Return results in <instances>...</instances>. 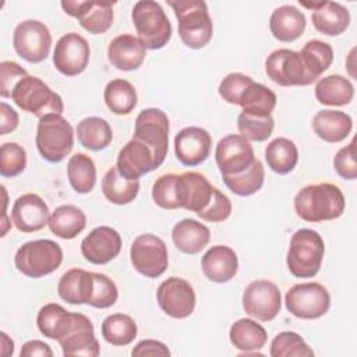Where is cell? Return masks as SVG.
<instances>
[{
    "label": "cell",
    "mask_w": 357,
    "mask_h": 357,
    "mask_svg": "<svg viewBox=\"0 0 357 357\" xmlns=\"http://www.w3.org/2000/svg\"><path fill=\"white\" fill-rule=\"evenodd\" d=\"M344 206L342 190L332 183L305 185L294 197L297 216L310 223L337 219L344 212Z\"/></svg>",
    "instance_id": "6da1fadb"
},
{
    "label": "cell",
    "mask_w": 357,
    "mask_h": 357,
    "mask_svg": "<svg viewBox=\"0 0 357 357\" xmlns=\"http://www.w3.org/2000/svg\"><path fill=\"white\" fill-rule=\"evenodd\" d=\"M268 78L280 86H307L322 73L303 52L276 49L265 60Z\"/></svg>",
    "instance_id": "7a4b0ae2"
},
{
    "label": "cell",
    "mask_w": 357,
    "mask_h": 357,
    "mask_svg": "<svg viewBox=\"0 0 357 357\" xmlns=\"http://www.w3.org/2000/svg\"><path fill=\"white\" fill-rule=\"evenodd\" d=\"M178 21V35L181 42L191 49H201L212 39L213 24L208 13V6L202 0H169Z\"/></svg>",
    "instance_id": "3957f363"
},
{
    "label": "cell",
    "mask_w": 357,
    "mask_h": 357,
    "mask_svg": "<svg viewBox=\"0 0 357 357\" xmlns=\"http://www.w3.org/2000/svg\"><path fill=\"white\" fill-rule=\"evenodd\" d=\"M324 254L325 244L321 234L311 229H298L290 238L287 269L296 278H314L322 265Z\"/></svg>",
    "instance_id": "277c9868"
},
{
    "label": "cell",
    "mask_w": 357,
    "mask_h": 357,
    "mask_svg": "<svg viewBox=\"0 0 357 357\" xmlns=\"http://www.w3.org/2000/svg\"><path fill=\"white\" fill-rule=\"evenodd\" d=\"M131 18L138 39L145 49L159 50L170 40L172 24L159 3L153 0L137 1L132 7Z\"/></svg>",
    "instance_id": "5b68a950"
},
{
    "label": "cell",
    "mask_w": 357,
    "mask_h": 357,
    "mask_svg": "<svg viewBox=\"0 0 357 357\" xmlns=\"http://www.w3.org/2000/svg\"><path fill=\"white\" fill-rule=\"evenodd\" d=\"M35 142L45 160L59 163L74 146V128L61 114H46L39 119Z\"/></svg>",
    "instance_id": "8992f818"
},
{
    "label": "cell",
    "mask_w": 357,
    "mask_h": 357,
    "mask_svg": "<svg viewBox=\"0 0 357 357\" xmlns=\"http://www.w3.org/2000/svg\"><path fill=\"white\" fill-rule=\"evenodd\" d=\"M11 99L21 110L39 119L46 114H61L64 110L61 96L52 91L40 78L29 74L15 84Z\"/></svg>",
    "instance_id": "52a82bcc"
},
{
    "label": "cell",
    "mask_w": 357,
    "mask_h": 357,
    "mask_svg": "<svg viewBox=\"0 0 357 357\" xmlns=\"http://www.w3.org/2000/svg\"><path fill=\"white\" fill-rule=\"evenodd\" d=\"M61 247L56 241L47 238L24 243L14 257V264L18 272L33 279L50 275L61 265Z\"/></svg>",
    "instance_id": "ba28073f"
},
{
    "label": "cell",
    "mask_w": 357,
    "mask_h": 357,
    "mask_svg": "<svg viewBox=\"0 0 357 357\" xmlns=\"http://www.w3.org/2000/svg\"><path fill=\"white\" fill-rule=\"evenodd\" d=\"M284 304L287 311L296 318L318 319L328 312L331 296L318 282L297 283L287 290Z\"/></svg>",
    "instance_id": "9c48e42d"
},
{
    "label": "cell",
    "mask_w": 357,
    "mask_h": 357,
    "mask_svg": "<svg viewBox=\"0 0 357 357\" xmlns=\"http://www.w3.org/2000/svg\"><path fill=\"white\" fill-rule=\"evenodd\" d=\"M130 259L137 272L145 278L156 279L167 269V247L165 241L155 234H139L131 244Z\"/></svg>",
    "instance_id": "30bf717a"
},
{
    "label": "cell",
    "mask_w": 357,
    "mask_h": 357,
    "mask_svg": "<svg viewBox=\"0 0 357 357\" xmlns=\"http://www.w3.org/2000/svg\"><path fill=\"white\" fill-rule=\"evenodd\" d=\"M13 46L21 59L28 63H40L49 56L52 33L43 22L25 20L14 29Z\"/></svg>",
    "instance_id": "8fae6325"
},
{
    "label": "cell",
    "mask_w": 357,
    "mask_h": 357,
    "mask_svg": "<svg viewBox=\"0 0 357 357\" xmlns=\"http://www.w3.org/2000/svg\"><path fill=\"white\" fill-rule=\"evenodd\" d=\"M145 142L162 165L169 146V119L166 113L156 107H148L139 112L135 119L134 135Z\"/></svg>",
    "instance_id": "7c38bea8"
},
{
    "label": "cell",
    "mask_w": 357,
    "mask_h": 357,
    "mask_svg": "<svg viewBox=\"0 0 357 357\" xmlns=\"http://www.w3.org/2000/svg\"><path fill=\"white\" fill-rule=\"evenodd\" d=\"M282 307L279 287L266 279L251 282L243 291V308L245 314L258 321L268 322L276 318Z\"/></svg>",
    "instance_id": "4fadbf2b"
},
{
    "label": "cell",
    "mask_w": 357,
    "mask_h": 357,
    "mask_svg": "<svg viewBox=\"0 0 357 357\" xmlns=\"http://www.w3.org/2000/svg\"><path fill=\"white\" fill-rule=\"evenodd\" d=\"M156 300L160 310L174 319L190 317L195 308V291L192 286L178 276H172L159 284Z\"/></svg>",
    "instance_id": "5bb4252c"
},
{
    "label": "cell",
    "mask_w": 357,
    "mask_h": 357,
    "mask_svg": "<svg viewBox=\"0 0 357 357\" xmlns=\"http://www.w3.org/2000/svg\"><path fill=\"white\" fill-rule=\"evenodd\" d=\"M254 148L240 134L223 137L215 149V160L222 176H234L245 172L255 160Z\"/></svg>",
    "instance_id": "9a60e30c"
},
{
    "label": "cell",
    "mask_w": 357,
    "mask_h": 357,
    "mask_svg": "<svg viewBox=\"0 0 357 357\" xmlns=\"http://www.w3.org/2000/svg\"><path fill=\"white\" fill-rule=\"evenodd\" d=\"M91 49L84 36L77 32L63 35L53 52V64L59 73L66 77H75L88 66Z\"/></svg>",
    "instance_id": "2e32d148"
},
{
    "label": "cell",
    "mask_w": 357,
    "mask_h": 357,
    "mask_svg": "<svg viewBox=\"0 0 357 357\" xmlns=\"http://www.w3.org/2000/svg\"><path fill=\"white\" fill-rule=\"evenodd\" d=\"M66 14L78 20L79 25L92 35L105 33L113 24V6L110 1H61Z\"/></svg>",
    "instance_id": "e0dca14e"
},
{
    "label": "cell",
    "mask_w": 357,
    "mask_h": 357,
    "mask_svg": "<svg viewBox=\"0 0 357 357\" xmlns=\"http://www.w3.org/2000/svg\"><path fill=\"white\" fill-rule=\"evenodd\" d=\"M213 185L198 172H184L176 178V199L178 208L199 213L204 211L213 194Z\"/></svg>",
    "instance_id": "ac0fdd59"
},
{
    "label": "cell",
    "mask_w": 357,
    "mask_h": 357,
    "mask_svg": "<svg viewBox=\"0 0 357 357\" xmlns=\"http://www.w3.org/2000/svg\"><path fill=\"white\" fill-rule=\"evenodd\" d=\"M160 166L153 151L141 139L132 137L119 152L116 167L128 180H138L141 176Z\"/></svg>",
    "instance_id": "d6986e66"
},
{
    "label": "cell",
    "mask_w": 357,
    "mask_h": 357,
    "mask_svg": "<svg viewBox=\"0 0 357 357\" xmlns=\"http://www.w3.org/2000/svg\"><path fill=\"white\" fill-rule=\"evenodd\" d=\"M121 251V237L109 226H98L81 241L82 257L95 265H105Z\"/></svg>",
    "instance_id": "ffe728a7"
},
{
    "label": "cell",
    "mask_w": 357,
    "mask_h": 357,
    "mask_svg": "<svg viewBox=\"0 0 357 357\" xmlns=\"http://www.w3.org/2000/svg\"><path fill=\"white\" fill-rule=\"evenodd\" d=\"M212 137L201 127H185L174 137V152L177 160L184 166H197L211 153Z\"/></svg>",
    "instance_id": "44dd1931"
},
{
    "label": "cell",
    "mask_w": 357,
    "mask_h": 357,
    "mask_svg": "<svg viewBox=\"0 0 357 357\" xmlns=\"http://www.w3.org/2000/svg\"><path fill=\"white\" fill-rule=\"evenodd\" d=\"M11 219L14 226L22 233L39 231L49 222V206L38 194L26 192L15 199Z\"/></svg>",
    "instance_id": "7402d4cb"
},
{
    "label": "cell",
    "mask_w": 357,
    "mask_h": 357,
    "mask_svg": "<svg viewBox=\"0 0 357 357\" xmlns=\"http://www.w3.org/2000/svg\"><path fill=\"white\" fill-rule=\"evenodd\" d=\"M300 4L312 10L311 20L315 29L328 36H337L343 33L350 25V13L340 3L335 1H312Z\"/></svg>",
    "instance_id": "603a6c76"
},
{
    "label": "cell",
    "mask_w": 357,
    "mask_h": 357,
    "mask_svg": "<svg viewBox=\"0 0 357 357\" xmlns=\"http://www.w3.org/2000/svg\"><path fill=\"white\" fill-rule=\"evenodd\" d=\"M59 343L66 357H98L100 353V346L98 339L95 337V331L91 319L79 312L73 331Z\"/></svg>",
    "instance_id": "cb8c5ba5"
},
{
    "label": "cell",
    "mask_w": 357,
    "mask_h": 357,
    "mask_svg": "<svg viewBox=\"0 0 357 357\" xmlns=\"http://www.w3.org/2000/svg\"><path fill=\"white\" fill-rule=\"evenodd\" d=\"M146 56V49L131 33H123L116 36L107 46L109 63L121 71H132L141 67Z\"/></svg>",
    "instance_id": "d4e9b609"
},
{
    "label": "cell",
    "mask_w": 357,
    "mask_h": 357,
    "mask_svg": "<svg viewBox=\"0 0 357 357\" xmlns=\"http://www.w3.org/2000/svg\"><path fill=\"white\" fill-rule=\"evenodd\" d=\"M201 268L211 282L225 283L236 276L238 271V258L230 247L213 245L204 254Z\"/></svg>",
    "instance_id": "484cf974"
},
{
    "label": "cell",
    "mask_w": 357,
    "mask_h": 357,
    "mask_svg": "<svg viewBox=\"0 0 357 357\" xmlns=\"http://www.w3.org/2000/svg\"><path fill=\"white\" fill-rule=\"evenodd\" d=\"M78 312H70L56 303L45 304L36 317V325L42 335L60 342L74 328Z\"/></svg>",
    "instance_id": "4316f807"
},
{
    "label": "cell",
    "mask_w": 357,
    "mask_h": 357,
    "mask_svg": "<svg viewBox=\"0 0 357 357\" xmlns=\"http://www.w3.org/2000/svg\"><path fill=\"white\" fill-rule=\"evenodd\" d=\"M93 272L73 268L57 283V293L68 304H89L93 294Z\"/></svg>",
    "instance_id": "83f0119b"
},
{
    "label": "cell",
    "mask_w": 357,
    "mask_h": 357,
    "mask_svg": "<svg viewBox=\"0 0 357 357\" xmlns=\"http://www.w3.org/2000/svg\"><path fill=\"white\" fill-rule=\"evenodd\" d=\"M353 128L351 117L340 110L325 109L315 113L312 130L325 142L336 144L349 137Z\"/></svg>",
    "instance_id": "f1b7e54d"
},
{
    "label": "cell",
    "mask_w": 357,
    "mask_h": 357,
    "mask_svg": "<svg viewBox=\"0 0 357 357\" xmlns=\"http://www.w3.org/2000/svg\"><path fill=\"white\" fill-rule=\"evenodd\" d=\"M305 25V15L289 4L275 8L269 18L271 33L280 42H294L303 35Z\"/></svg>",
    "instance_id": "f546056e"
},
{
    "label": "cell",
    "mask_w": 357,
    "mask_h": 357,
    "mask_svg": "<svg viewBox=\"0 0 357 357\" xmlns=\"http://www.w3.org/2000/svg\"><path fill=\"white\" fill-rule=\"evenodd\" d=\"M209 229L195 219H183L172 229V240L176 248L184 254L201 252L209 243Z\"/></svg>",
    "instance_id": "4dcf8cb0"
},
{
    "label": "cell",
    "mask_w": 357,
    "mask_h": 357,
    "mask_svg": "<svg viewBox=\"0 0 357 357\" xmlns=\"http://www.w3.org/2000/svg\"><path fill=\"white\" fill-rule=\"evenodd\" d=\"M354 86L351 81L340 74L319 78L315 85V98L321 105L344 106L353 100Z\"/></svg>",
    "instance_id": "1f68e13d"
},
{
    "label": "cell",
    "mask_w": 357,
    "mask_h": 357,
    "mask_svg": "<svg viewBox=\"0 0 357 357\" xmlns=\"http://www.w3.org/2000/svg\"><path fill=\"white\" fill-rule=\"evenodd\" d=\"M47 226L54 236L71 240L85 229L86 216L75 205H60L49 216Z\"/></svg>",
    "instance_id": "d6a6232c"
},
{
    "label": "cell",
    "mask_w": 357,
    "mask_h": 357,
    "mask_svg": "<svg viewBox=\"0 0 357 357\" xmlns=\"http://www.w3.org/2000/svg\"><path fill=\"white\" fill-rule=\"evenodd\" d=\"M229 339L236 349L241 350L243 353H251L265 346L268 335L262 325L250 318H240L231 324Z\"/></svg>",
    "instance_id": "836d02e7"
},
{
    "label": "cell",
    "mask_w": 357,
    "mask_h": 357,
    "mask_svg": "<svg viewBox=\"0 0 357 357\" xmlns=\"http://www.w3.org/2000/svg\"><path fill=\"white\" fill-rule=\"evenodd\" d=\"M77 138L85 149L98 152L110 145L113 139V131L105 119L91 116L78 123Z\"/></svg>",
    "instance_id": "e575fe53"
},
{
    "label": "cell",
    "mask_w": 357,
    "mask_h": 357,
    "mask_svg": "<svg viewBox=\"0 0 357 357\" xmlns=\"http://www.w3.org/2000/svg\"><path fill=\"white\" fill-rule=\"evenodd\" d=\"M139 191L138 180H128L121 176L117 167H110L102 178V192L105 198L114 205H127L132 202Z\"/></svg>",
    "instance_id": "d590c367"
},
{
    "label": "cell",
    "mask_w": 357,
    "mask_h": 357,
    "mask_svg": "<svg viewBox=\"0 0 357 357\" xmlns=\"http://www.w3.org/2000/svg\"><path fill=\"white\" fill-rule=\"evenodd\" d=\"M265 159L272 172L287 174L293 172L298 162V151L293 141L284 137H278L266 145Z\"/></svg>",
    "instance_id": "8d00e7d4"
},
{
    "label": "cell",
    "mask_w": 357,
    "mask_h": 357,
    "mask_svg": "<svg viewBox=\"0 0 357 357\" xmlns=\"http://www.w3.org/2000/svg\"><path fill=\"white\" fill-rule=\"evenodd\" d=\"M103 99L107 109L119 116L130 114L137 106V91L131 82L123 78H116L107 82Z\"/></svg>",
    "instance_id": "74e56055"
},
{
    "label": "cell",
    "mask_w": 357,
    "mask_h": 357,
    "mask_svg": "<svg viewBox=\"0 0 357 357\" xmlns=\"http://www.w3.org/2000/svg\"><path fill=\"white\" fill-rule=\"evenodd\" d=\"M67 176L75 192H91L96 184V166L93 159L81 152L73 155L67 163Z\"/></svg>",
    "instance_id": "f35d334b"
},
{
    "label": "cell",
    "mask_w": 357,
    "mask_h": 357,
    "mask_svg": "<svg viewBox=\"0 0 357 357\" xmlns=\"http://www.w3.org/2000/svg\"><path fill=\"white\" fill-rule=\"evenodd\" d=\"M276 95L264 84L252 81L241 93L238 106L241 112L258 116H271L276 106Z\"/></svg>",
    "instance_id": "ab89813d"
},
{
    "label": "cell",
    "mask_w": 357,
    "mask_h": 357,
    "mask_svg": "<svg viewBox=\"0 0 357 357\" xmlns=\"http://www.w3.org/2000/svg\"><path fill=\"white\" fill-rule=\"evenodd\" d=\"M103 339L113 346H127L137 337V324L127 314H112L106 317L100 326Z\"/></svg>",
    "instance_id": "60d3db41"
},
{
    "label": "cell",
    "mask_w": 357,
    "mask_h": 357,
    "mask_svg": "<svg viewBox=\"0 0 357 357\" xmlns=\"http://www.w3.org/2000/svg\"><path fill=\"white\" fill-rule=\"evenodd\" d=\"M222 178L233 194L240 197H250L262 188L265 180V169L262 162L255 159L245 172L234 176H222Z\"/></svg>",
    "instance_id": "b9f144b4"
},
{
    "label": "cell",
    "mask_w": 357,
    "mask_h": 357,
    "mask_svg": "<svg viewBox=\"0 0 357 357\" xmlns=\"http://www.w3.org/2000/svg\"><path fill=\"white\" fill-rule=\"evenodd\" d=\"M275 127V120L271 116H258L241 112L237 117V128L241 137L248 141L262 142L266 141Z\"/></svg>",
    "instance_id": "7bdbcfd3"
},
{
    "label": "cell",
    "mask_w": 357,
    "mask_h": 357,
    "mask_svg": "<svg viewBox=\"0 0 357 357\" xmlns=\"http://www.w3.org/2000/svg\"><path fill=\"white\" fill-rule=\"evenodd\" d=\"M269 354L272 357H311L314 350L298 333L286 331L272 339Z\"/></svg>",
    "instance_id": "ee69618b"
},
{
    "label": "cell",
    "mask_w": 357,
    "mask_h": 357,
    "mask_svg": "<svg viewBox=\"0 0 357 357\" xmlns=\"http://www.w3.org/2000/svg\"><path fill=\"white\" fill-rule=\"evenodd\" d=\"M26 167V152L18 142H4L0 146V174L15 177Z\"/></svg>",
    "instance_id": "f6af8a7d"
},
{
    "label": "cell",
    "mask_w": 357,
    "mask_h": 357,
    "mask_svg": "<svg viewBox=\"0 0 357 357\" xmlns=\"http://www.w3.org/2000/svg\"><path fill=\"white\" fill-rule=\"evenodd\" d=\"M93 294L88 305L93 308H109L116 304L119 298V290L116 283L106 275L93 272Z\"/></svg>",
    "instance_id": "bcb514c9"
},
{
    "label": "cell",
    "mask_w": 357,
    "mask_h": 357,
    "mask_svg": "<svg viewBox=\"0 0 357 357\" xmlns=\"http://www.w3.org/2000/svg\"><path fill=\"white\" fill-rule=\"evenodd\" d=\"M176 178L177 174L167 173L158 177L152 185V199L163 209H178L176 199Z\"/></svg>",
    "instance_id": "7dc6e473"
},
{
    "label": "cell",
    "mask_w": 357,
    "mask_h": 357,
    "mask_svg": "<svg viewBox=\"0 0 357 357\" xmlns=\"http://www.w3.org/2000/svg\"><path fill=\"white\" fill-rule=\"evenodd\" d=\"M254 79L245 74L241 73H230L219 84L218 92L220 98L230 103V105H238L240 96L243 91L252 82Z\"/></svg>",
    "instance_id": "c3c4849f"
},
{
    "label": "cell",
    "mask_w": 357,
    "mask_h": 357,
    "mask_svg": "<svg viewBox=\"0 0 357 357\" xmlns=\"http://www.w3.org/2000/svg\"><path fill=\"white\" fill-rule=\"evenodd\" d=\"M230 213H231V201L226 194H223L220 190L215 187L208 206L197 215L205 222L219 223V222H225L230 216Z\"/></svg>",
    "instance_id": "681fc988"
},
{
    "label": "cell",
    "mask_w": 357,
    "mask_h": 357,
    "mask_svg": "<svg viewBox=\"0 0 357 357\" xmlns=\"http://www.w3.org/2000/svg\"><path fill=\"white\" fill-rule=\"evenodd\" d=\"M333 167L336 173L344 180H356L357 178V165L354 156V139L340 148L333 158Z\"/></svg>",
    "instance_id": "f907efd6"
},
{
    "label": "cell",
    "mask_w": 357,
    "mask_h": 357,
    "mask_svg": "<svg viewBox=\"0 0 357 357\" xmlns=\"http://www.w3.org/2000/svg\"><path fill=\"white\" fill-rule=\"evenodd\" d=\"M28 75L26 70L15 61L4 60L0 63V95L3 98H11V92L15 84Z\"/></svg>",
    "instance_id": "816d5d0a"
},
{
    "label": "cell",
    "mask_w": 357,
    "mask_h": 357,
    "mask_svg": "<svg viewBox=\"0 0 357 357\" xmlns=\"http://www.w3.org/2000/svg\"><path fill=\"white\" fill-rule=\"evenodd\" d=\"M131 356H170V350L159 340L144 339L135 344Z\"/></svg>",
    "instance_id": "f5cc1de1"
},
{
    "label": "cell",
    "mask_w": 357,
    "mask_h": 357,
    "mask_svg": "<svg viewBox=\"0 0 357 357\" xmlns=\"http://www.w3.org/2000/svg\"><path fill=\"white\" fill-rule=\"evenodd\" d=\"M0 114H1L0 135H6L18 127V120H20L18 113L6 102H1L0 105Z\"/></svg>",
    "instance_id": "db71d44e"
},
{
    "label": "cell",
    "mask_w": 357,
    "mask_h": 357,
    "mask_svg": "<svg viewBox=\"0 0 357 357\" xmlns=\"http://www.w3.org/2000/svg\"><path fill=\"white\" fill-rule=\"evenodd\" d=\"M20 356L21 357H35V356L52 357L53 350L50 349V346L47 343H45L42 340H28L22 344Z\"/></svg>",
    "instance_id": "11a10c76"
}]
</instances>
